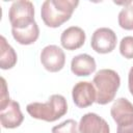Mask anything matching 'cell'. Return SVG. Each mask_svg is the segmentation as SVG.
Instances as JSON below:
<instances>
[{
  "mask_svg": "<svg viewBox=\"0 0 133 133\" xmlns=\"http://www.w3.org/2000/svg\"><path fill=\"white\" fill-rule=\"evenodd\" d=\"M78 4L75 0H46L41 8L42 20L48 27L57 28L71 19Z\"/></svg>",
  "mask_w": 133,
  "mask_h": 133,
  "instance_id": "obj_1",
  "label": "cell"
},
{
  "mask_svg": "<svg viewBox=\"0 0 133 133\" xmlns=\"http://www.w3.org/2000/svg\"><path fill=\"white\" fill-rule=\"evenodd\" d=\"M30 116L45 122H55L68 111L66 100L61 95H52L46 103L33 102L26 106Z\"/></svg>",
  "mask_w": 133,
  "mask_h": 133,
  "instance_id": "obj_2",
  "label": "cell"
},
{
  "mask_svg": "<svg viewBox=\"0 0 133 133\" xmlns=\"http://www.w3.org/2000/svg\"><path fill=\"white\" fill-rule=\"evenodd\" d=\"M92 84L97 91L96 102L100 105H105L114 99L121 85V78L115 71L103 69L97 72L94 77Z\"/></svg>",
  "mask_w": 133,
  "mask_h": 133,
  "instance_id": "obj_3",
  "label": "cell"
},
{
  "mask_svg": "<svg viewBox=\"0 0 133 133\" xmlns=\"http://www.w3.org/2000/svg\"><path fill=\"white\" fill-rule=\"evenodd\" d=\"M8 18L14 29L23 30L30 27L35 22L33 3L27 0L15 1L9 8Z\"/></svg>",
  "mask_w": 133,
  "mask_h": 133,
  "instance_id": "obj_4",
  "label": "cell"
},
{
  "mask_svg": "<svg viewBox=\"0 0 133 133\" xmlns=\"http://www.w3.org/2000/svg\"><path fill=\"white\" fill-rule=\"evenodd\" d=\"M90 46L92 50L100 54H107L114 50L116 46V34L114 31L107 27H102L97 29L90 41Z\"/></svg>",
  "mask_w": 133,
  "mask_h": 133,
  "instance_id": "obj_5",
  "label": "cell"
},
{
  "mask_svg": "<svg viewBox=\"0 0 133 133\" xmlns=\"http://www.w3.org/2000/svg\"><path fill=\"white\" fill-rule=\"evenodd\" d=\"M41 62L47 71L56 73L62 70V68L64 66V52L56 45H49L45 47L41 52Z\"/></svg>",
  "mask_w": 133,
  "mask_h": 133,
  "instance_id": "obj_6",
  "label": "cell"
},
{
  "mask_svg": "<svg viewBox=\"0 0 133 133\" xmlns=\"http://www.w3.org/2000/svg\"><path fill=\"white\" fill-rule=\"evenodd\" d=\"M72 97L75 105L79 108L91 106L97 99V91L91 82L80 81L76 83L72 90Z\"/></svg>",
  "mask_w": 133,
  "mask_h": 133,
  "instance_id": "obj_7",
  "label": "cell"
},
{
  "mask_svg": "<svg viewBox=\"0 0 133 133\" xmlns=\"http://www.w3.org/2000/svg\"><path fill=\"white\" fill-rule=\"evenodd\" d=\"M110 113L117 126H125L133 123V104L126 98L117 99L111 106Z\"/></svg>",
  "mask_w": 133,
  "mask_h": 133,
  "instance_id": "obj_8",
  "label": "cell"
},
{
  "mask_svg": "<svg viewBox=\"0 0 133 133\" xmlns=\"http://www.w3.org/2000/svg\"><path fill=\"white\" fill-rule=\"evenodd\" d=\"M80 133H110L109 125L97 113L84 114L79 123Z\"/></svg>",
  "mask_w": 133,
  "mask_h": 133,
  "instance_id": "obj_9",
  "label": "cell"
},
{
  "mask_svg": "<svg viewBox=\"0 0 133 133\" xmlns=\"http://www.w3.org/2000/svg\"><path fill=\"white\" fill-rule=\"evenodd\" d=\"M0 121L3 128L14 129L19 127L24 121V115L20 109V104L10 101L6 107L0 109Z\"/></svg>",
  "mask_w": 133,
  "mask_h": 133,
  "instance_id": "obj_10",
  "label": "cell"
},
{
  "mask_svg": "<svg viewBox=\"0 0 133 133\" xmlns=\"http://www.w3.org/2000/svg\"><path fill=\"white\" fill-rule=\"evenodd\" d=\"M85 38L86 35L82 28L78 26H71L62 31L60 43L64 49L73 51L81 48L85 43Z\"/></svg>",
  "mask_w": 133,
  "mask_h": 133,
  "instance_id": "obj_11",
  "label": "cell"
},
{
  "mask_svg": "<svg viewBox=\"0 0 133 133\" xmlns=\"http://www.w3.org/2000/svg\"><path fill=\"white\" fill-rule=\"evenodd\" d=\"M96 60L88 54H79L71 61V71L78 77L89 76L96 71Z\"/></svg>",
  "mask_w": 133,
  "mask_h": 133,
  "instance_id": "obj_12",
  "label": "cell"
},
{
  "mask_svg": "<svg viewBox=\"0 0 133 133\" xmlns=\"http://www.w3.org/2000/svg\"><path fill=\"white\" fill-rule=\"evenodd\" d=\"M0 68L2 70L12 69L17 63V53L3 35L0 36Z\"/></svg>",
  "mask_w": 133,
  "mask_h": 133,
  "instance_id": "obj_13",
  "label": "cell"
},
{
  "mask_svg": "<svg viewBox=\"0 0 133 133\" xmlns=\"http://www.w3.org/2000/svg\"><path fill=\"white\" fill-rule=\"evenodd\" d=\"M11 33L14 38L20 44V45H31L36 42L39 35V28L34 22L30 27L19 30V29H14L11 28Z\"/></svg>",
  "mask_w": 133,
  "mask_h": 133,
  "instance_id": "obj_14",
  "label": "cell"
},
{
  "mask_svg": "<svg viewBox=\"0 0 133 133\" xmlns=\"http://www.w3.org/2000/svg\"><path fill=\"white\" fill-rule=\"evenodd\" d=\"M118 25L125 30H133V4H127L118 14Z\"/></svg>",
  "mask_w": 133,
  "mask_h": 133,
  "instance_id": "obj_15",
  "label": "cell"
},
{
  "mask_svg": "<svg viewBox=\"0 0 133 133\" xmlns=\"http://www.w3.org/2000/svg\"><path fill=\"white\" fill-rule=\"evenodd\" d=\"M78 124L76 121L70 118L66 119L59 125H56L52 128V133H79L78 131Z\"/></svg>",
  "mask_w": 133,
  "mask_h": 133,
  "instance_id": "obj_16",
  "label": "cell"
},
{
  "mask_svg": "<svg viewBox=\"0 0 133 133\" xmlns=\"http://www.w3.org/2000/svg\"><path fill=\"white\" fill-rule=\"evenodd\" d=\"M119 52L127 59L133 58V36H125L119 43Z\"/></svg>",
  "mask_w": 133,
  "mask_h": 133,
  "instance_id": "obj_17",
  "label": "cell"
},
{
  "mask_svg": "<svg viewBox=\"0 0 133 133\" xmlns=\"http://www.w3.org/2000/svg\"><path fill=\"white\" fill-rule=\"evenodd\" d=\"M1 82H2V91H1V100H0V109H3L4 107L7 106V104L11 100L9 99L8 90H7V86H6V82H5V79L3 77L1 78Z\"/></svg>",
  "mask_w": 133,
  "mask_h": 133,
  "instance_id": "obj_18",
  "label": "cell"
},
{
  "mask_svg": "<svg viewBox=\"0 0 133 133\" xmlns=\"http://www.w3.org/2000/svg\"><path fill=\"white\" fill-rule=\"evenodd\" d=\"M116 133H133V123L125 126H117Z\"/></svg>",
  "mask_w": 133,
  "mask_h": 133,
  "instance_id": "obj_19",
  "label": "cell"
},
{
  "mask_svg": "<svg viewBox=\"0 0 133 133\" xmlns=\"http://www.w3.org/2000/svg\"><path fill=\"white\" fill-rule=\"evenodd\" d=\"M128 86H129V90H130L131 95L133 96V66L129 71V75H128Z\"/></svg>",
  "mask_w": 133,
  "mask_h": 133,
  "instance_id": "obj_20",
  "label": "cell"
}]
</instances>
